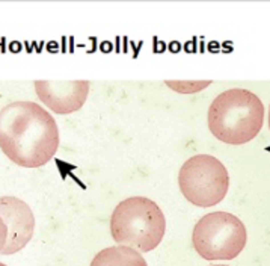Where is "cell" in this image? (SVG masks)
Masks as SVG:
<instances>
[{"label": "cell", "instance_id": "1", "mask_svg": "<svg viewBox=\"0 0 270 266\" xmlns=\"http://www.w3.org/2000/svg\"><path fill=\"white\" fill-rule=\"evenodd\" d=\"M56 120L33 102H14L0 109V150L23 168H39L56 154Z\"/></svg>", "mask_w": 270, "mask_h": 266}, {"label": "cell", "instance_id": "2", "mask_svg": "<svg viewBox=\"0 0 270 266\" xmlns=\"http://www.w3.org/2000/svg\"><path fill=\"white\" fill-rule=\"evenodd\" d=\"M264 106L258 95L234 88L219 94L208 109V129L214 138L229 145H241L260 133Z\"/></svg>", "mask_w": 270, "mask_h": 266}, {"label": "cell", "instance_id": "3", "mask_svg": "<svg viewBox=\"0 0 270 266\" xmlns=\"http://www.w3.org/2000/svg\"><path fill=\"white\" fill-rule=\"evenodd\" d=\"M166 231L162 209L146 196H130L115 207L110 233L118 245L148 253L158 247Z\"/></svg>", "mask_w": 270, "mask_h": 266}, {"label": "cell", "instance_id": "4", "mask_svg": "<svg viewBox=\"0 0 270 266\" xmlns=\"http://www.w3.org/2000/svg\"><path fill=\"white\" fill-rule=\"evenodd\" d=\"M193 248L205 260H232L247 242L245 224L228 212H213L196 222L192 235Z\"/></svg>", "mask_w": 270, "mask_h": 266}, {"label": "cell", "instance_id": "5", "mask_svg": "<svg viewBox=\"0 0 270 266\" xmlns=\"http://www.w3.org/2000/svg\"><path fill=\"white\" fill-rule=\"evenodd\" d=\"M178 184L189 203L198 207H211L225 198L229 175L219 159L210 154H196L183 163Z\"/></svg>", "mask_w": 270, "mask_h": 266}, {"label": "cell", "instance_id": "6", "mask_svg": "<svg viewBox=\"0 0 270 266\" xmlns=\"http://www.w3.org/2000/svg\"><path fill=\"white\" fill-rule=\"evenodd\" d=\"M0 218L8 230V241L2 254L11 256L29 243L35 230L32 209L15 196H0Z\"/></svg>", "mask_w": 270, "mask_h": 266}, {"label": "cell", "instance_id": "7", "mask_svg": "<svg viewBox=\"0 0 270 266\" xmlns=\"http://www.w3.org/2000/svg\"><path fill=\"white\" fill-rule=\"evenodd\" d=\"M38 98L55 114L67 115L82 109L89 94L88 80H35Z\"/></svg>", "mask_w": 270, "mask_h": 266}, {"label": "cell", "instance_id": "8", "mask_svg": "<svg viewBox=\"0 0 270 266\" xmlns=\"http://www.w3.org/2000/svg\"><path fill=\"white\" fill-rule=\"evenodd\" d=\"M91 266H148V263L137 249L125 245H116L104 248L95 254Z\"/></svg>", "mask_w": 270, "mask_h": 266}, {"label": "cell", "instance_id": "9", "mask_svg": "<svg viewBox=\"0 0 270 266\" xmlns=\"http://www.w3.org/2000/svg\"><path fill=\"white\" fill-rule=\"evenodd\" d=\"M165 83L177 92L193 94L211 85V80H166Z\"/></svg>", "mask_w": 270, "mask_h": 266}, {"label": "cell", "instance_id": "10", "mask_svg": "<svg viewBox=\"0 0 270 266\" xmlns=\"http://www.w3.org/2000/svg\"><path fill=\"white\" fill-rule=\"evenodd\" d=\"M6 241H8V230H6V225H5L3 219L0 218V254H2L5 245H6Z\"/></svg>", "mask_w": 270, "mask_h": 266}, {"label": "cell", "instance_id": "11", "mask_svg": "<svg viewBox=\"0 0 270 266\" xmlns=\"http://www.w3.org/2000/svg\"><path fill=\"white\" fill-rule=\"evenodd\" d=\"M269 129H270V108H269Z\"/></svg>", "mask_w": 270, "mask_h": 266}, {"label": "cell", "instance_id": "12", "mask_svg": "<svg viewBox=\"0 0 270 266\" xmlns=\"http://www.w3.org/2000/svg\"><path fill=\"white\" fill-rule=\"evenodd\" d=\"M213 266H225V265H213Z\"/></svg>", "mask_w": 270, "mask_h": 266}, {"label": "cell", "instance_id": "13", "mask_svg": "<svg viewBox=\"0 0 270 266\" xmlns=\"http://www.w3.org/2000/svg\"><path fill=\"white\" fill-rule=\"evenodd\" d=\"M0 266H6V265H3V263H0Z\"/></svg>", "mask_w": 270, "mask_h": 266}]
</instances>
